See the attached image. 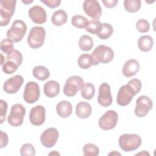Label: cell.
Instances as JSON below:
<instances>
[{"instance_id":"21","label":"cell","mask_w":156,"mask_h":156,"mask_svg":"<svg viewBox=\"0 0 156 156\" xmlns=\"http://www.w3.org/2000/svg\"><path fill=\"white\" fill-rule=\"evenodd\" d=\"M56 111L58 116L61 118H66L69 116L73 111L71 104L67 101H62L56 106Z\"/></svg>"},{"instance_id":"30","label":"cell","mask_w":156,"mask_h":156,"mask_svg":"<svg viewBox=\"0 0 156 156\" xmlns=\"http://www.w3.org/2000/svg\"><path fill=\"white\" fill-rule=\"evenodd\" d=\"M89 21L82 15H74L71 18V24L73 26L78 29L86 28Z\"/></svg>"},{"instance_id":"38","label":"cell","mask_w":156,"mask_h":156,"mask_svg":"<svg viewBox=\"0 0 156 156\" xmlns=\"http://www.w3.org/2000/svg\"><path fill=\"white\" fill-rule=\"evenodd\" d=\"M0 112H1V115H0V123L2 124L4 122V121L5 120V117H6V113H7V102L2 100L1 99L0 101Z\"/></svg>"},{"instance_id":"17","label":"cell","mask_w":156,"mask_h":156,"mask_svg":"<svg viewBox=\"0 0 156 156\" xmlns=\"http://www.w3.org/2000/svg\"><path fill=\"white\" fill-rule=\"evenodd\" d=\"M29 16L36 24H43L46 21L47 15L45 10L39 5L32 7L28 12Z\"/></svg>"},{"instance_id":"35","label":"cell","mask_w":156,"mask_h":156,"mask_svg":"<svg viewBox=\"0 0 156 156\" xmlns=\"http://www.w3.org/2000/svg\"><path fill=\"white\" fill-rule=\"evenodd\" d=\"M20 154L22 156H34L35 154V147L30 143H25L21 147Z\"/></svg>"},{"instance_id":"13","label":"cell","mask_w":156,"mask_h":156,"mask_svg":"<svg viewBox=\"0 0 156 156\" xmlns=\"http://www.w3.org/2000/svg\"><path fill=\"white\" fill-rule=\"evenodd\" d=\"M59 133L58 130L54 127H50L46 129L40 136L41 144L46 147H51L54 146L58 138Z\"/></svg>"},{"instance_id":"9","label":"cell","mask_w":156,"mask_h":156,"mask_svg":"<svg viewBox=\"0 0 156 156\" xmlns=\"http://www.w3.org/2000/svg\"><path fill=\"white\" fill-rule=\"evenodd\" d=\"M118 115L115 110H110L107 111L99 119V127L104 130H108L113 129L117 124Z\"/></svg>"},{"instance_id":"12","label":"cell","mask_w":156,"mask_h":156,"mask_svg":"<svg viewBox=\"0 0 156 156\" xmlns=\"http://www.w3.org/2000/svg\"><path fill=\"white\" fill-rule=\"evenodd\" d=\"M85 13L93 20H99L102 15V9L99 2L96 0H86L83 4Z\"/></svg>"},{"instance_id":"33","label":"cell","mask_w":156,"mask_h":156,"mask_svg":"<svg viewBox=\"0 0 156 156\" xmlns=\"http://www.w3.org/2000/svg\"><path fill=\"white\" fill-rule=\"evenodd\" d=\"M7 60H9L16 63L18 66H20L23 62V55L21 52L18 50H13L11 53L7 55Z\"/></svg>"},{"instance_id":"28","label":"cell","mask_w":156,"mask_h":156,"mask_svg":"<svg viewBox=\"0 0 156 156\" xmlns=\"http://www.w3.org/2000/svg\"><path fill=\"white\" fill-rule=\"evenodd\" d=\"M113 32V27L108 23H102L101 31L97 36L101 40H106L111 37Z\"/></svg>"},{"instance_id":"24","label":"cell","mask_w":156,"mask_h":156,"mask_svg":"<svg viewBox=\"0 0 156 156\" xmlns=\"http://www.w3.org/2000/svg\"><path fill=\"white\" fill-rule=\"evenodd\" d=\"M32 74L35 78L40 80H45L50 76L48 69L44 66H37L32 70Z\"/></svg>"},{"instance_id":"42","label":"cell","mask_w":156,"mask_h":156,"mask_svg":"<svg viewBox=\"0 0 156 156\" xmlns=\"http://www.w3.org/2000/svg\"><path fill=\"white\" fill-rule=\"evenodd\" d=\"M136 155H149V154L148 152H147L146 151H143L142 152H140V153H138V154H136Z\"/></svg>"},{"instance_id":"18","label":"cell","mask_w":156,"mask_h":156,"mask_svg":"<svg viewBox=\"0 0 156 156\" xmlns=\"http://www.w3.org/2000/svg\"><path fill=\"white\" fill-rule=\"evenodd\" d=\"M140 70V63L135 59H130L124 65L122 69L123 75L126 77L135 76Z\"/></svg>"},{"instance_id":"39","label":"cell","mask_w":156,"mask_h":156,"mask_svg":"<svg viewBox=\"0 0 156 156\" xmlns=\"http://www.w3.org/2000/svg\"><path fill=\"white\" fill-rule=\"evenodd\" d=\"M41 2L44 3L46 6L51 9H54L58 7L61 3L60 0H41Z\"/></svg>"},{"instance_id":"45","label":"cell","mask_w":156,"mask_h":156,"mask_svg":"<svg viewBox=\"0 0 156 156\" xmlns=\"http://www.w3.org/2000/svg\"><path fill=\"white\" fill-rule=\"evenodd\" d=\"M117 154H118V155H121L119 153H118V152H116V151H113V152H111V153H110L108 155H117Z\"/></svg>"},{"instance_id":"20","label":"cell","mask_w":156,"mask_h":156,"mask_svg":"<svg viewBox=\"0 0 156 156\" xmlns=\"http://www.w3.org/2000/svg\"><path fill=\"white\" fill-rule=\"evenodd\" d=\"M91 107L90 104L85 101L79 102L76 107V115L82 119L88 118L91 114Z\"/></svg>"},{"instance_id":"25","label":"cell","mask_w":156,"mask_h":156,"mask_svg":"<svg viewBox=\"0 0 156 156\" xmlns=\"http://www.w3.org/2000/svg\"><path fill=\"white\" fill-rule=\"evenodd\" d=\"M79 48L83 51H90L93 46V41L91 37L83 35L80 37L79 41Z\"/></svg>"},{"instance_id":"10","label":"cell","mask_w":156,"mask_h":156,"mask_svg":"<svg viewBox=\"0 0 156 156\" xmlns=\"http://www.w3.org/2000/svg\"><path fill=\"white\" fill-rule=\"evenodd\" d=\"M40 98V88L38 83L35 82H29L25 86L23 99L28 104L36 102Z\"/></svg>"},{"instance_id":"37","label":"cell","mask_w":156,"mask_h":156,"mask_svg":"<svg viewBox=\"0 0 156 156\" xmlns=\"http://www.w3.org/2000/svg\"><path fill=\"white\" fill-rule=\"evenodd\" d=\"M136 27L140 32L145 33L149 31L150 28V25L149 22L147 20L144 19H141L136 22Z\"/></svg>"},{"instance_id":"8","label":"cell","mask_w":156,"mask_h":156,"mask_svg":"<svg viewBox=\"0 0 156 156\" xmlns=\"http://www.w3.org/2000/svg\"><path fill=\"white\" fill-rule=\"evenodd\" d=\"M25 114L26 109L24 106L20 104H15L11 107L10 113L7 117L8 122L14 127L20 126L23 122Z\"/></svg>"},{"instance_id":"5","label":"cell","mask_w":156,"mask_h":156,"mask_svg":"<svg viewBox=\"0 0 156 156\" xmlns=\"http://www.w3.org/2000/svg\"><path fill=\"white\" fill-rule=\"evenodd\" d=\"M46 37L45 29L41 26L33 27L27 37V43L33 49H37L43 46Z\"/></svg>"},{"instance_id":"44","label":"cell","mask_w":156,"mask_h":156,"mask_svg":"<svg viewBox=\"0 0 156 156\" xmlns=\"http://www.w3.org/2000/svg\"><path fill=\"white\" fill-rule=\"evenodd\" d=\"M22 2L23 3H24V4H29L31 3V2H32L33 1H22Z\"/></svg>"},{"instance_id":"22","label":"cell","mask_w":156,"mask_h":156,"mask_svg":"<svg viewBox=\"0 0 156 156\" xmlns=\"http://www.w3.org/2000/svg\"><path fill=\"white\" fill-rule=\"evenodd\" d=\"M68 20V15L66 12L60 9L55 11L52 15L51 21L52 24L56 26H61L66 23Z\"/></svg>"},{"instance_id":"14","label":"cell","mask_w":156,"mask_h":156,"mask_svg":"<svg viewBox=\"0 0 156 156\" xmlns=\"http://www.w3.org/2000/svg\"><path fill=\"white\" fill-rule=\"evenodd\" d=\"M112 96L111 94L110 87L107 83H102L99 88L98 102L102 107L110 106L112 103Z\"/></svg>"},{"instance_id":"26","label":"cell","mask_w":156,"mask_h":156,"mask_svg":"<svg viewBox=\"0 0 156 156\" xmlns=\"http://www.w3.org/2000/svg\"><path fill=\"white\" fill-rule=\"evenodd\" d=\"M77 63L79 67L82 69H88L90 66L93 65V60L91 55L88 54H83L79 56Z\"/></svg>"},{"instance_id":"4","label":"cell","mask_w":156,"mask_h":156,"mask_svg":"<svg viewBox=\"0 0 156 156\" xmlns=\"http://www.w3.org/2000/svg\"><path fill=\"white\" fill-rule=\"evenodd\" d=\"M16 0H1L0 9V24L7 26L10 21L16 7Z\"/></svg>"},{"instance_id":"3","label":"cell","mask_w":156,"mask_h":156,"mask_svg":"<svg viewBox=\"0 0 156 156\" xmlns=\"http://www.w3.org/2000/svg\"><path fill=\"white\" fill-rule=\"evenodd\" d=\"M141 138L136 134L124 133L119 138V146L125 152L133 151L141 144Z\"/></svg>"},{"instance_id":"2","label":"cell","mask_w":156,"mask_h":156,"mask_svg":"<svg viewBox=\"0 0 156 156\" xmlns=\"http://www.w3.org/2000/svg\"><path fill=\"white\" fill-rule=\"evenodd\" d=\"M91 56L93 60V65H97L100 63H108L113 60L114 52L111 48L101 44L96 47L91 53Z\"/></svg>"},{"instance_id":"41","label":"cell","mask_w":156,"mask_h":156,"mask_svg":"<svg viewBox=\"0 0 156 156\" xmlns=\"http://www.w3.org/2000/svg\"><path fill=\"white\" fill-rule=\"evenodd\" d=\"M102 2L105 7L113 8L117 5L118 1V0H102Z\"/></svg>"},{"instance_id":"34","label":"cell","mask_w":156,"mask_h":156,"mask_svg":"<svg viewBox=\"0 0 156 156\" xmlns=\"http://www.w3.org/2000/svg\"><path fill=\"white\" fill-rule=\"evenodd\" d=\"M1 50L5 54H9L11 53L13 49V41L9 38L3 39L1 41Z\"/></svg>"},{"instance_id":"32","label":"cell","mask_w":156,"mask_h":156,"mask_svg":"<svg viewBox=\"0 0 156 156\" xmlns=\"http://www.w3.org/2000/svg\"><path fill=\"white\" fill-rule=\"evenodd\" d=\"M83 152L85 156H96L99 154V149L94 144L87 143L84 145Z\"/></svg>"},{"instance_id":"36","label":"cell","mask_w":156,"mask_h":156,"mask_svg":"<svg viewBox=\"0 0 156 156\" xmlns=\"http://www.w3.org/2000/svg\"><path fill=\"white\" fill-rule=\"evenodd\" d=\"M18 65L13 62L7 60L4 62L2 66V69L7 74H11L15 73L18 69Z\"/></svg>"},{"instance_id":"7","label":"cell","mask_w":156,"mask_h":156,"mask_svg":"<svg viewBox=\"0 0 156 156\" xmlns=\"http://www.w3.org/2000/svg\"><path fill=\"white\" fill-rule=\"evenodd\" d=\"M83 85L84 82L81 77L71 76L66 80L63 87V93L66 96L73 97L76 94L78 91L81 90Z\"/></svg>"},{"instance_id":"15","label":"cell","mask_w":156,"mask_h":156,"mask_svg":"<svg viewBox=\"0 0 156 156\" xmlns=\"http://www.w3.org/2000/svg\"><path fill=\"white\" fill-rule=\"evenodd\" d=\"M23 82L24 79L21 76L15 75L4 82L3 90L7 94H14L18 91Z\"/></svg>"},{"instance_id":"31","label":"cell","mask_w":156,"mask_h":156,"mask_svg":"<svg viewBox=\"0 0 156 156\" xmlns=\"http://www.w3.org/2000/svg\"><path fill=\"white\" fill-rule=\"evenodd\" d=\"M102 27V23L99 20H91L89 21L88 25L86 27V31L97 35L101 31Z\"/></svg>"},{"instance_id":"1","label":"cell","mask_w":156,"mask_h":156,"mask_svg":"<svg viewBox=\"0 0 156 156\" xmlns=\"http://www.w3.org/2000/svg\"><path fill=\"white\" fill-rule=\"evenodd\" d=\"M141 81L136 78L130 80L126 85L120 87L118 90L116 101L120 106L129 105L134 96L138 94L141 88Z\"/></svg>"},{"instance_id":"23","label":"cell","mask_w":156,"mask_h":156,"mask_svg":"<svg viewBox=\"0 0 156 156\" xmlns=\"http://www.w3.org/2000/svg\"><path fill=\"white\" fill-rule=\"evenodd\" d=\"M154 44L152 38L149 35H143L139 38L138 40V46L140 51L143 52L149 51Z\"/></svg>"},{"instance_id":"40","label":"cell","mask_w":156,"mask_h":156,"mask_svg":"<svg viewBox=\"0 0 156 156\" xmlns=\"http://www.w3.org/2000/svg\"><path fill=\"white\" fill-rule=\"evenodd\" d=\"M9 141L8 135L6 133L4 132L3 131H1V146L0 148H3L5 147Z\"/></svg>"},{"instance_id":"11","label":"cell","mask_w":156,"mask_h":156,"mask_svg":"<svg viewBox=\"0 0 156 156\" xmlns=\"http://www.w3.org/2000/svg\"><path fill=\"white\" fill-rule=\"evenodd\" d=\"M153 106L152 100L146 96H140L136 101L135 114L139 118L145 116Z\"/></svg>"},{"instance_id":"6","label":"cell","mask_w":156,"mask_h":156,"mask_svg":"<svg viewBox=\"0 0 156 156\" xmlns=\"http://www.w3.org/2000/svg\"><path fill=\"white\" fill-rule=\"evenodd\" d=\"M27 32V26L26 23L20 20H15L11 27L7 31V37L13 42L18 43L20 41Z\"/></svg>"},{"instance_id":"29","label":"cell","mask_w":156,"mask_h":156,"mask_svg":"<svg viewBox=\"0 0 156 156\" xmlns=\"http://www.w3.org/2000/svg\"><path fill=\"white\" fill-rule=\"evenodd\" d=\"M125 9L130 13L138 12L141 7L140 0H125L124 1Z\"/></svg>"},{"instance_id":"16","label":"cell","mask_w":156,"mask_h":156,"mask_svg":"<svg viewBox=\"0 0 156 156\" xmlns=\"http://www.w3.org/2000/svg\"><path fill=\"white\" fill-rule=\"evenodd\" d=\"M46 119V110L42 105H37L31 108L29 114V119L34 126L42 125Z\"/></svg>"},{"instance_id":"27","label":"cell","mask_w":156,"mask_h":156,"mask_svg":"<svg viewBox=\"0 0 156 156\" xmlns=\"http://www.w3.org/2000/svg\"><path fill=\"white\" fill-rule=\"evenodd\" d=\"M95 93L94 86L91 83H84L81 89V96L86 100L91 99Z\"/></svg>"},{"instance_id":"43","label":"cell","mask_w":156,"mask_h":156,"mask_svg":"<svg viewBox=\"0 0 156 156\" xmlns=\"http://www.w3.org/2000/svg\"><path fill=\"white\" fill-rule=\"evenodd\" d=\"M52 154H54V155H60V154L59 153H58L56 151H54V152H51V153H49V155H52Z\"/></svg>"},{"instance_id":"19","label":"cell","mask_w":156,"mask_h":156,"mask_svg":"<svg viewBox=\"0 0 156 156\" xmlns=\"http://www.w3.org/2000/svg\"><path fill=\"white\" fill-rule=\"evenodd\" d=\"M44 94L50 98L57 96L60 92V85L55 80H49L45 83L43 87Z\"/></svg>"}]
</instances>
